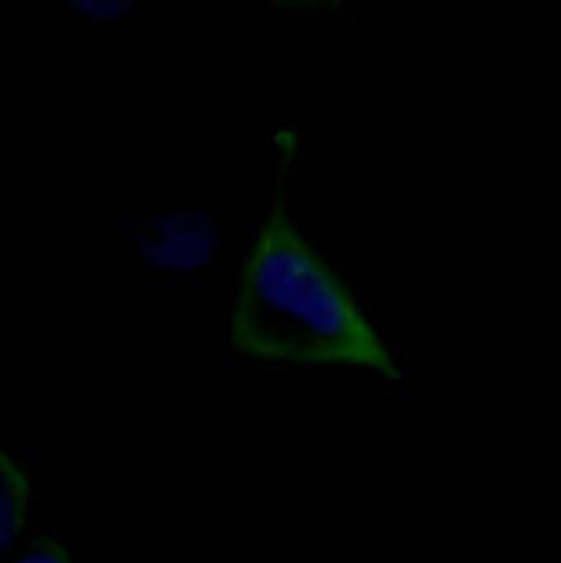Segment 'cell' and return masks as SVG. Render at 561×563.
I'll return each instance as SVG.
<instances>
[{"instance_id": "cell-1", "label": "cell", "mask_w": 561, "mask_h": 563, "mask_svg": "<svg viewBox=\"0 0 561 563\" xmlns=\"http://www.w3.org/2000/svg\"><path fill=\"white\" fill-rule=\"evenodd\" d=\"M235 353L279 366L399 368L353 291L275 202L244 260L231 309Z\"/></svg>"}, {"instance_id": "cell-2", "label": "cell", "mask_w": 561, "mask_h": 563, "mask_svg": "<svg viewBox=\"0 0 561 563\" xmlns=\"http://www.w3.org/2000/svg\"><path fill=\"white\" fill-rule=\"evenodd\" d=\"M216 227L194 213L147 220L139 229V253L161 271H196L211 260Z\"/></svg>"}, {"instance_id": "cell-3", "label": "cell", "mask_w": 561, "mask_h": 563, "mask_svg": "<svg viewBox=\"0 0 561 563\" xmlns=\"http://www.w3.org/2000/svg\"><path fill=\"white\" fill-rule=\"evenodd\" d=\"M31 498L26 476L0 450V555H4L18 540Z\"/></svg>"}, {"instance_id": "cell-4", "label": "cell", "mask_w": 561, "mask_h": 563, "mask_svg": "<svg viewBox=\"0 0 561 563\" xmlns=\"http://www.w3.org/2000/svg\"><path fill=\"white\" fill-rule=\"evenodd\" d=\"M15 563H70V555L57 538L44 536L33 540Z\"/></svg>"}, {"instance_id": "cell-5", "label": "cell", "mask_w": 561, "mask_h": 563, "mask_svg": "<svg viewBox=\"0 0 561 563\" xmlns=\"http://www.w3.org/2000/svg\"><path fill=\"white\" fill-rule=\"evenodd\" d=\"M73 7L90 18H114L121 15L125 11L132 9V2H121V0H110V2H97V0H88V2H73Z\"/></svg>"}]
</instances>
